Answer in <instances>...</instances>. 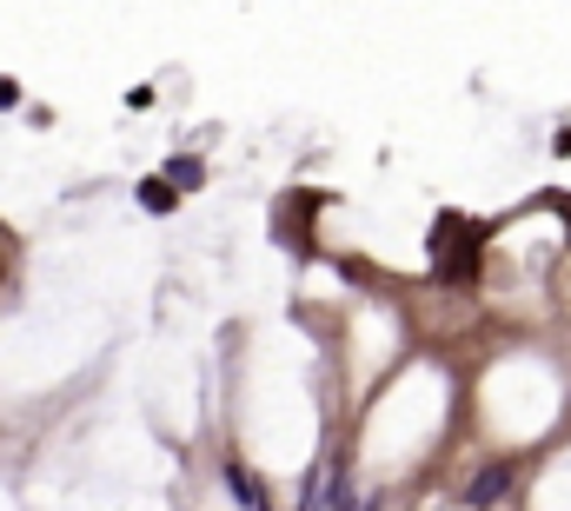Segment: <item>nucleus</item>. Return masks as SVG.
<instances>
[{
	"label": "nucleus",
	"mask_w": 571,
	"mask_h": 511,
	"mask_svg": "<svg viewBox=\"0 0 571 511\" xmlns=\"http://www.w3.org/2000/svg\"><path fill=\"white\" fill-rule=\"evenodd\" d=\"M479 233L466 226V219H439V233H432V266L446 273V279H466L472 273V259H479V246H472Z\"/></svg>",
	"instance_id": "1"
},
{
	"label": "nucleus",
	"mask_w": 571,
	"mask_h": 511,
	"mask_svg": "<svg viewBox=\"0 0 571 511\" xmlns=\"http://www.w3.org/2000/svg\"><path fill=\"white\" fill-rule=\"evenodd\" d=\"M506 492H512V466L499 459V466H486V472L472 479V492H466V505H472V511H492L499 499H506Z\"/></svg>",
	"instance_id": "2"
},
{
	"label": "nucleus",
	"mask_w": 571,
	"mask_h": 511,
	"mask_svg": "<svg viewBox=\"0 0 571 511\" xmlns=\"http://www.w3.org/2000/svg\"><path fill=\"white\" fill-rule=\"evenodd\" d=\"M226 486H233V492H239V499H246L253 511H266V499H259V486H253V472H239V466H226Z\"/></svg>",
	"instance_id": "4"
},
{
	"label": "nucleus",
	"mask_w": 571,
	"mask_h": 511,
	"mask_svg": "<svg viewBox=\"0 0 571 511\" xmlns=\"http://www.w3.org/2000/svg\"><path fill=\"white\" fill-rule=\"evenodd\" d=\"M140 200H146L153 213H166V206H173V186H166V180H146V186H140Z\"/></svg>",
	"instance_id": "5"
},
{
	"label": "nucleus",
	"mask_w": 571,
	"mask_h": 511,
	"mask_svg": "<svg viewBox=\"0 0 571 511\" xmlns=\"http://www.w3.org/2000/svg\"><path fill=\"white\" fill-rule=\"evenodd\" d=\"M166 180H180V186H200V166H193V160H173V166H166Z\"/></svg>",
	"instance_id": "6"
},
{
	"label": "nucleus",
	"mask_w": 571,
	"mask_h": 511,
	"mask_svg": "<svg viewBox=\"0 0 571 511\" xmlns=\"http://www.w3.org/2000/svg\"><path fill=\"white\" fill-rule=\"evenodd\" d=\"M326 511H373V505H353V492H346V466L326 472Z\"/></svg>",
	"instance_id": "3"
}]
</instances>
